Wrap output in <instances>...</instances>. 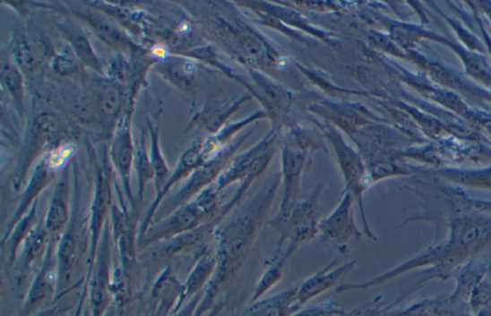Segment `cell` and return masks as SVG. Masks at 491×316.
I'll list each match as a JSON object with an SVG mask.
<instances>
[{"instance_id": "1", "label": "cell", "mask_w": 491, "mask_h": 316, "mask_svg": "<svg viewBox=\"0 0 491 316\" xmlns=\"http://www.w3.org/2000/svg\"><path fill=\"white\" fill-rule=\"evenodd\" d=\"M445 237L435 241L426 250L405 260L401 265L363 283H352L350 291H366L405 276L415 270H424L401 300L414 294L434 280L446 281L471 260L491 255V216L467 214L458 216L448 223Z\"/></svg>"}, {"instance_id": "2", "label": "cell", "mask_w": 491, "mask_h": 316, "mask_svg": "<svg viewBox=\"0 0 491 316\" xmlns=\"http://www.w3.org/2000/svg\"><path fill=\"white\" fill-rule=\"evenodd\" d=\"M281 177L277 174L242 209L215 232L217 266L202 294L194 316L213 310L215 301L233 285L254 250L278 193Z\"/></svg>"}, {"instance_id": "3", "label": "cell", "mask_w": 491, "mask_h": 316, "mask_svg": "<svg viewBox=\"0 0 491 316\" xmlns=\"http://www.w3.org/2000/svg\"><path fill=\"white\" fill-rule=\"evenodd\" d=\"M74 178V198L73 214L64 235L57 243L56 259L58 269L57 299L70 292L79 283L84 259L89 262L90 238L89 231V218H82L80 213V192L78 168L75 160L73 161ZM88 268V267H87Z\"/></svg>"}, {"instance_id": "4", "label": "cell", "mask_w": 491, "mask_h": 316, "mask_svg": "<svg viewBox=\"0 0 491 316\" xmlns=\"http://www.w3.org/2000/svg\"><path fill=\"white\" fill-rule=\"evenodd\" d=\"M220 192L212 184L150 226L139 240V250L149 249L206 224L220 212Z\"/></svg>"}, {"instance_id": "5", "label": "cell", "mask_w": 491, "mask_h": 316, "mask_svg": "<svg viewBox=\"0 0 491 316\" xmlns=\"http://www.w3.org/2000/svg\"><path fill=\"white\" fill-rule=\"evenodd\" d=\"M323 189V184L314 188L306 200L297 202L285 221L267 222V225L279 235L276 251L271 259H277L282 253L290 260L299 246L319 235L322 214L320 198Z\"/></svg>"}, {"instance_id": "6", "label": "cell", "mask_w": 491, "mask_h": 316, "mask_svg": "<svg viewBox=\"0 0 491 316\" xmlns=\"http://www.w3.org/2000/svg\"><path fill=\"white\" fill-rule=\"evenodd\" d=\"M315 123L333 149L338 167L345 183L344 190L358 202L364 235L367 239L376 242L377 237L368 226L365 213L363 196L367 188L373 184L361 155L357 149L349 146L342 133L331 123Z\"/></svg>"}, {"instance_id": "7", "label": "cell", "mask_w": 491, "mask_h": 316, "mask_svg": "<svg viewBox=\"0 0 491 316\" xmlns=\"http://www.w3.org/2000/svg\"><path fill=\"white\" fill-rule=\"evenodd\" d=\"M65 135L59 118L46 113L36 117L27 130L13 173V188L19 192L27 183V176L35 162L60 147Z\"/></svg>"}, {"instance_id": "8", "label": "cell", "mask_w": 491, "mask_h": 316, "mask_svg": "<svg viewBox=\"0 0 491 316\" xmlns=\"http://www.w3.org/2000/svg\"><path fill=\"white\" fill-rule=\"evenodd\" d=\"M74 147L72 144H67L50 150L42 158L39 159L30 180L25 184L18 208L5 226L2 243L8 239L21 219L39 201V195L56 181L57 174L68 167L70 162H73L72 158H74Z\"/></svg>"}, {"instance_id": "9", "label": "cell", "mask_w": 491, "mask_h": 316, "mask_svg": "<svg viewBox=\"0 0 491 316\" xmlns=\"http://www.w3.org/2000/svg\"><path fill=\"white\" fill-rule=\"evenodd\" d=\"M114 247L108 219L100 238L97 255L86 274L90 316H104L113 305Z\"/></svg>"}, {"instance_id": "10", "label": "cell", "mask_w": 491, "mask_h": 316, "mask_svg": "<svg viewBox=\"0 0 491 316\" xmlns=\"http://www.w3.org/2000/svg\"><path fill=\"white\" fill-rule=\"evenodd\" d=\"M106 158L99 164L95 162V175L93 184L92 200L88 214L89 231L90 238V251L88 269L91 267L97 255L103 230L110 219L111 209L114 202V177L111 164Z\"/></svg>"}, {"instance_id": "11", "label": "cell", "mask_w": 491, "mask_h": 316, "mask_svg": "<svg viewBox=\"0 0 491 316\" xmlns=\"http://www.w3.org/2000/svg\"><path fill=\"white\" fill-rule=\"evenodd\" d=\"M250 134L251 132L244 135L239 141L229 143L220 153L191 174L185 184L178 191V193L165 206V210L171 213L180 208L181 205L194 199L202 190L214 184L227 168L230 160L236 157L238 149L248 139Z\"/></svg>"}, {"instance_id": "12", "label": "cell", "mask_w": 491, "mask_h": 316, "mask_svg": "<svg viewBox=\"0 0 491 316\" xmlns=\"http://www.w3.org/2000/svg\"><path fill=\"white\" fill-rule=\"evenodd\" d=\"M132 113L128 112L120 117L113 132L108 161L112 169L120 180L123 192L130 208L135 210V199L131 186L132 168L135 156L136 146L132 131Z\"/></svg>"}, {"instance_id": "13", "label": "cell", "mask_w": 491, "mask_h": 316, "mask_svg": "<svg viewBox=\"0 0 491 316\" xmlns=\"http://www.w3.org/2000/svg\"><path fill=\"white\" fill-rule=\"evenodd\" d=\"M353 196L343 191L336 209L327 217L321 218L319 236L321 243L332 244L344 253L352 239L361 242L363 232L357 227L354 218Z\"/></svg>"}, {"instance_id": "14", "label": "cell", "mask_w": 491, "mask_h": 316, "mask_svg": "<svg viewBox=\"0 0 491 316\" xmlns=\"http://www.w3.org/2000/svg\"><path fill=\"white\" fill-rule=\"evenodd\" d=\"M56 241H52L44 263L36 272L29 293H27L20 316H32L57 299L58 269Z\"/></svg>"}, {"instance_id": "15", "label": "cell", "mask_w": 491, "mask_h": 316, "mask_svg": "<svg viewBox=\"0 0 491 316\" xmlns=\"http://www.w3.org/2000/svg\"><path fill=\"white\" fill-rule=\"evenodd\" d=\"M308 153L289 145L281 144V181L283 196L277 215L270 222L285 221L298 202L301 193L302 176L308 158Z\"/></svg>"}, {"instance_id": "16", "label": "cell", "mask_w": 491, "mask_h": 316, "mask_svg": "<svg viewBox=\"0 0 491 316\" xmlns=\"http://www.w3.org/2000/svg\"><path fill=\"white\" fill-rule=\"evenodd\" d=\"M185 287L171 266L156 278L148 299V316H172L184 306Z\"/></svg>"}, {"instance_id": "17", "label": "cell", "mask_w": 491, "mask_h": 316, "mask_svg": "<svg viewBox=\"0 0 491 316\" xmlns=\"http://www.w3.org/2000/svg\"><path fill=\"white\" fill-rule=\"evenodd\" d=\"M70 171V165H68L60 172L44 221V226L49 237L56 242L70 224L73 214Z\"/></svg>"}, {"instance_id": "18", "label": "cell", "mask_w": 491, "mask_h": 316, "mask_svg": "<svg viewBox=\"0 0 491 316\" xmlns=\"http://www.w3.org/2000/svg\"><path fill=\"white\" fill-rule=\"evenodd\" d=\"M357 260H349L343 265L338 264V260L323 267L313 276L306 279L301 285L297 286V303L303 307L309 301L338 287L342 285L343 280L349 273L356 267Z\"/></svg>"}, {"instance_id": "19", "label": "cell", "mask_w": 491, "mask_h": 316, "mask_svg": "<svg viewBox=\"0 0 491 316\" xmlns=\"http://www.w3.org/2000/svg\"><path fill=\"white\" fill-rule=\"evenodd\" d=\"M52 240L47 232L44 223L38 225L31 230L29 236L23 241L17 262V284L22 286L29 279L35 269H39L44 263ZM16 262V263H17Z\"/></svg>"}, {"instance_id": "20", "label": "cell", "mask_w": 491, "mask_h": 316, "mask_svg": "<svg viewBox=\"0 0 491 316\" xmlns=\"http://www.w3.org/2000/svg\"><path fill=\"white\" fill-rule=\"evenodd\" d=\"M278 132L272 129L263 141H259L251 149L245 150L239 156H236L230 160L227 168L221 174L220 178L214 184L218 192L223 191L229 185L237 182H243L252 173L254 163L266 149L277 142Z\"/></svg>"}, {"instance_id": "21", "label": "cell", "mask_w": 491, "mask_h": 316, "mask_svg": "<svg viewBox=\"0 0 491 316\" xmlns=\"http://www.w3.org/2000/svg\"><path fill=\"white\" fill-rule=\"evenodd\" d=\"M491 265V255L475 258L461 267L454 274L456 285L452 295H448L455 303L468 304L477 285L485 277Z\"/></svg>"}, {"instance_id": "22", "label": "cell", "mask_w": 491, "mask_h": 316, "mask_svg": "<svg viewBox=\"0 0 491 316\" xmlns=\"http://www.w3.org/2000/svg\"><path fill=\"white\" fill-rule=\"evenodd\" d=\"M217 266L215 251L209 249V245L203 247L196 254L193 269L184 283V304L191 298L201 294L204 287L210 284Z\"/></svg>"}, {"instance_id": "23", "label": "cell", "mask_w": 491, "mask_h": 316, "mask_svg": "<svg viewBox=\"0 0 491 316\" xmlns=\"http://www.w3.org/2000/svg\"><path fill=\"white\" fill-rule=\"evenodd\" d=\"M59 31L66 39L68 47L74 53L76 58L84 65L99 74L104 73V67L95 54L90 40L83 30L72 21H63L57 24Z\"/></svg>"}, {"instance_id": "24", "label": "cell", "mask_w": 491, "mask_h": 316, "mask_svg": "<svg viewBox=\"0 0 491 316\" xmlns=\"http://www.w3.org/2000/svg\"><path fill=\"white\" fill-rule=\"evenodd\" d=\"M297 286H294L279 295L259 300L240 316H292L301 309L297 303Z\"/></svg>"}, {"instance_id": "25", "label": "cell", "mask_w": 491, "mask_h": 316, "mask_svg": "<svg viewBox=\"0 0 491 316\" xmlns=\"http://www.w3.org/2000/svg\"><path fill=\"white\" fill-rule=\"evenodd\" d=\"M432 175L455 186L491 190V167L478 170L444 169L433 172Z\"/></svg>"}, {"instance_id": "26", "label": "cell", "mask_w": 491, "mask_h": 316, "mask_svg": "<svg viewBox=\"0 0 491 316\" xmlns=\"http://www.w3.org/2000/svg\"><path fill=\"white\" fill-rule=\"evenodd\" d=\"M94 87V100L99 113L108 122H114L121 114L123 105V96L118 84L107 79L98 81Z\"/></svg>"}, {"instance_id": "27", "label": "cell", "mask_w": 491, "mask_h": 316, "mask_svg": "<svg viewBox=\"0 0 491 316\" xmlns=\"http://www.w3.org/2000/svg\"><path fill=\"white\" fill-rule=\"evenodd\" d=\"M147 124L150 139L149 157L155 173L154 186L156 195H158L162 188L166 186L172 171L168 167L165 155L162 153L159 124L153 123L149 118Z\"/></svg>"}, {"instance_id": "28", "label": "cell", "mask_w": 491, "mask_h": 316, "mask_svg": "<svg viewBox=\"0 0 491 316\" xmlns=\"http://www.w3.org/2000/svg\"><path fill=\"white\" fill-rule=\"evenodd\" d=\"M38 202L18 223L15 228L12 231L8 239L2 243L3 249L6 250L7 262L10 266L15 265L17 262L21 246L31 230L38 225Z\"/></svg>"}, {"instance_id": "29", "label": "cell", "mask_w": 491, "mask_h": 316, "mask_svg": "<svg viewBox=\"0 0 491 316\" xmlns=\"http://www.w3.org/2000/svg\"><path fill=\"white\" fill-rule=\"evenodd\" d=\"M353 109L344 107L342 106L319 107L316 112L319 115L326 116L325 118L332 123L337 124V126L342 129L349 136L356 134L359 129L365 126L368 121L367 118L360 115V111L354 112Z\"/></svg>"}, {"instance_id": "30", "label": "cell", "mask_w": 491, "mask_h": 316, "mask_svg": "<svg viewBox=\"0 0 491 316\" xmlns=\"http://www.w3.org/2000/svg\"><path fill=\"white\" fill-rule=\"evenodd\" d=\"M134 168L136 174V184H138L136 199L142 202L147 184L155 180L154 169L150 160L149 150L146 149L144 132H142L141 141L135 149Z\"/></svg>"}, {"instance_id": "31", "label": "cell", "mask_w": 491, "mask_h": 316, "mask_svg": "<svg viewBox=\"0 0 491 316\" xmlns=\"http://www.w3.org/2000/svg\"><path fill=\"white\" fill-rule=\"evenodd\" d=\"M289 259L281 254L277 259H269L266 262V270L263 274V277L257 282L254 292L252 297L251 303L262 300L263 297L269 293L271 288H274L280 282H281L286 264H288Z\"/></svg>"}, {"instance_id": "32", "label": "cell", "mask_w": 491, "mask_h": 316, "mask_svg": "<svg viewBox=\"0 0 491 316\" xmlns=\"http://www.w3.org/2000/svg\"><path fill=\"white\" fill-rule=\"evenodd\" d=\"M2 82L16 109L22 116L24 114V82L23 76L16 64L4 63Z\"/></svg>"}, {"instance_id": "33", "label": "cell", "mask_w": 491, "mask_h": 316, "mask_svg": "<svg viewBox=\"0 0 491 316\" xmlns=\"http://www.w3.org/2000/svg\"><path fill=\"white\" fill-rule=\"evenodd\" d=\"M281 144L289 145L297 149L304 150L306 153L315 152L318 149H323L327 152L325 146L319 136L306 129H291L286 132L281 141Z\"/></svg>"}, {"instance_id": "34", "label": "cell", "mask_w": 491, "mask_h": 316, "mask_svg": "<svg viewBox=\"0 0 491 316\" xmlns=\"http://www.w3.org/2000/svg\"><path fill=\"white\" fill-rule=\"evenodd\" d=\"M10 49L16 65L31 72L38 64L34 49L30 39L22 32H17L12 38Z\"/></svg>"}, {"instance_id": "35", "label": "cell", "mask_w": 491, "mask_h": 316, "mask_svg": "<svg viewBox=\"0 0 491 316\" xmlns=\"http://www.w3.org/2000/svg\"><path fill=\"white\" fill-rule=\"evenodd\" d=\"M469 305L473 315L477 312L491 305V265L483 279L475 287L469 298Z\"/></svg>"}, {"instance_id": "36", "label": "cell", "mask_w": 491, "mask_h": 316, "mask_svg": "<svg viewBox=\"0 0 491 316\" xmlns=\"http://www.w3.org/2000/svg\"><path fill=\"white\" fill-rule=\"evenodd\" d=\"M292 316H346V312L336 302L329 300L318 305L299 309Z\"/></svg>"}, {"instance_id": "37", "label": "cell", "mask_w": 491, "mask_h": 316, "mask_svg": "<svg viewBox=\"0 0 491 316\" xmlns=\"http://www.w3.org/2000/svg\"><path fill=\"white\" fill-rule=\"evenodd\" d=\"M76 60L78 59L71 48L65 50L53 58V70L61 75L72 74L77 70Z\"/></svg>"}, {"instance_id": "38", "label": "cell", "mask_w": 491, "mask_h": 316, "mask_svg": "<svg viewBox=\"0 0 491 316\" xmlns=\"http://www.w3.org/2000/svg\"><path fill=\"white\" fill-rule=\"evenodd\" d=\"M32 316H66V310L61 306L47 307Z\"/></svg>"}, {"instance_id": "39", "label": "cell", "mask_w": 491, "mask_h": 316, "mask_svg": "<svg viewBox=\"0 0 491 316\" xmlns=\"http://www.w3.org/2000/svg\"><path fill=\"white\" fill-rule=\"evenodd\" d=\"M474 316H491V305L477 312Z\"/></svg>"}, {"instance_id": "40", "label": "cell", "mask_w": 491, "mask_h": 316, "mask_svg": "<svg viewBox=\"0 0 491 316\" xmlns=\"http://www.w3.org/2000/svg\"><path fill=\"white\" fill-rule=\"evenodd\" d=\"M115 308L116 305L113 304L104 316H116Z\"/></svg>"}]
</instances>
